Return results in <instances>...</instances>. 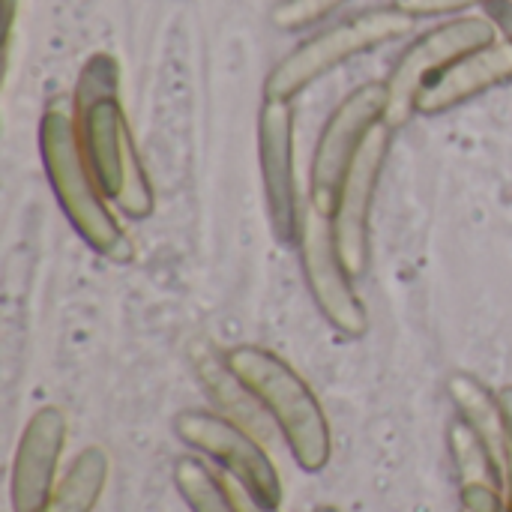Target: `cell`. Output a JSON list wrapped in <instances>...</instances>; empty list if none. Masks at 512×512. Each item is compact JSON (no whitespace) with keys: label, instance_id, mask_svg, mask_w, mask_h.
Here are the masks:
<instances>
[{"label":"cell","instance_id":"6da1fadb","mask_svg":"<svg viewBox=\"0 0 512 512\" xmlns=\"http://www.w3.org/2000/svg\"><path fill=\"white\" fill-rule=\"evenodd\" d=\"M72 102L84 156L105 198L129 219L153 216L156 195L120 105V66L111 54H93L84 63Z\"/></svg>","mask_w":512,"mask_h":512},{"label":"cell","instance_id":"7a4b0ae2","mask_svg":"<svg viewBox=\"0 0 512 512\" xmlns=\"http://www.w3.org/2000/svg\"><path fill=\"white\" fill-rule=\"evenodd\" d=\"M39 156L54 198L78 237L96 255L114 264H129L135 258V246L108 210V198L84 156L75 102L54 99L45 108L39 120Z\"/></svg>","mask_w":512,"mask_h":512},{"label":"cell","instance_id":"3957f363","mask_svg":"<svg viewBox=\"0 0 512 512\" xmlns=\"http://www.w3.org/2000/svg\"><path fill=\"white\" fill-rule=\"evenodd\" d=\"M225 363L282 432L294 462L309 474L324 471L333 456L330 423L318 396L294 366L258 345H237L225 351Z\"/></svg>","mask_w":512,"mask_h":512},{"label":"cell","instance_id":"277c9868","mask_svg":"<svg viewBox=\"0 0 512 512\" xmlns=\"http://www.w3.org/2000/svg\"><path fill=\"white\" fill-rule=\"evenodd\" d=\"M411 27H414V15L402 12L399 6L369 9V12L351 15V18L339 21L336 27H330V30L306 39L303 45H297L270 72V78L264 84V96L291 102L309 84L324 78L330 69L342 66L345 60H351L357 54H366L378 45H387V42L411 33Z\"/></svg>","mask_w":512,"mask_h":512},{"label":"cell","instance_id":"5b68a950","mask_svg":"<svg viewBox=\"0 0 512 512\" xmlns=\"http://www.w3.org/2000/svg\"><path fill=\"white\" fill-rule=\"evenodd\" d=\"M498 27L483 15H468L447 21L429 33H423L393 66L387 87V108L384 123L396 132L417 114V99L429 81H435L444 69L459 63L462 57L489 48L495 42Z\"/></svg>","mask_w":512,"mask_h":512},{"label":"cell","instance_id":"8992f818","mask_svg":"<svg viewBox=\"0 0 512 512\" xmlns=\"http://www.w3.org/2000/svg\"><path fill=\"white\" fill-rule=\"evenodd\" d=\"M174 432L186 447L219 462L225 474L237 480L258 504L276 510L282 507L285 492L279 471L252 432H246L225 414L210 411H180L174 417Z\"/></svg>","mask_w":512,"mask_h":512},{"label":"cell","instance_id":"52a82bcc","mask_svg":"<svg viewBox=\"0 0 512 512\" xmlns=\"http://www.w3.org/2000/svg\"><path fill=\"white\" fill-rule=\"evenodd\" d=\"M387 108V87L384 84H363L354 93H348L336 111L327 117L321 138L315 144L312 171H309V201L315 210L333 216L339 186L345 180V171L360 150L363 138L372 132L375 123L384 120Z\"/></svg>","mask_w":512,"mask_h":512},{"label":"cell","instance_id":"ba28073f","mask_svg":"<svg viewBox=\"0 0 512 512\" xmlns=\"http://www.w3.org/2000/svg\"><path fill=\"white\" fill-rule=\"evenodd\" d=\"M300 264L306 273V285L321 315L333 330L348 339H360L369 327V312L360 294L351 285V273L339 258L333 237V216L306 204L300 222Z\"/></svg>","mask_w":512,"mask_h":512},{"label":"cell","instance_id":"9c48e42d","mask_svg":"<svg viewBox=\"0 0 512 512\" xmlns=\"http://www.w3.org/2000/svg\"><path fill=\"white\" fill-rule=\"evenodd\" d=\"M390 132L393 129L384 120L372 126V132L363 138L339 186L336 213H333V237H336L339 258L351 276H363L369 267L372 204H375V189L381 183V171L387 162Z\"/></svg>","mask_w":512,"mask_h":512},{"label":"cell","instance_id":"30bf717a","mask_svg":"<svg viewBox=\"0 0 512 512\" xmlns=\"http://www.w3.org/2000/svg\"><path fill=\"white\" fill-rule=\"evenodd\" d=\"M258 165L270 231L282 246L300 240V204L294 174V108L282 99H267L258 114Z\"/></svg>","mask_w":512,"mask_h":512},{"label":"cell","instance_id":"8fae6325","mask_svg":"<svg viewBox=\"0 0 512 512\" xmlns=\"http://www.w3.org/2000/svg\"><path fill=\"white\" fill-rule=\"evenodd\" d=\"M66 444V417L60 408H39L18 441L12 462V512H45L54 495V474Z\"/></svg>","mask_w":512,"mask_h":512},{"label":"cell","instance_id":"7c38bea8","mask_svg":"<svg viewBox=\"0 0 512 512\" xmlns=\"http://www.w3.org/2000/svg\"><path fill=\"white\" fill-rule=\"evenodd\" d=\"M507 81H512V45L504 39L462 57L450 69H444L435 81H429L417 99V111L435 117Z\"/></svg>","mask_w":512,"mask_h":512},{"label":"cell","instance_id":"4fadbf2b","mask_svg":"<svg viewBox=\"0 0 512 512\" xmlns=\"http://www.w3.org/2000/svg\"><path fill=\"white\" fill-rule=\"evenodd\" d=\"M450 453L459 474L462 512H507L501 468L465 420L450 426Z\"/></svg>","mask_w":512,"mask_h":512},{"label":"cell","instance_id":"5bb4252c","mask_svg":"<svg viewBox=\"0 0 512 512\" xmlns=\"http://www.w3.org/2000/svg\"><path fill=\"white\" fill-rule=\"evenodd\" d=\"M195 363H198V375L201 384L207 387L210 399L228 414V420H234L237 426H243L246 432H252L258 441L270 438V426L264 420V408L261 402L246 390V384H240V378L228 369L225 357L219 360L216 354H210L207 348L195 351Z\"/></svg>","mask_w":512,"mask_h":512},{"label":"cell","instance_id":"9a60e30c","mask_svg":"<svg viewBox=\"0 0 512 512\" xmlns=\"http://www.w3.org/2000/svg\"><path fill=\"white\" fill-rule=\"evenodd\" d=\"M447 390H450V399L459 408L462 420L480 435V441L495 456L498 468H504V411H501L498 393H492L483 381H477L468 372H456L450 378Z\"/></svg>","mask_w":512,"mask_h":512},{"label":"cell","instance_id":"2e32d148","mask_svg":"<svg viewBox=\"0 0 512 512\" xmlns=\"http://www.w3.org/2000/svg\"><path fill=\"white\" fill-rule=\"evenodd\" d=\"M108 483V456L102 447H87L75 456L57 483L45 512H93Z\"/></svg>","mask_w":512,"mask_h":512},{"label":"cell","instance_id":"e0dca14e","mask_svg":"<svg viewBox=\"0 0 512 512\" xmlns=\"http://www.w3.org/2000/svg\"><path fill=\"white\" fill-rule=\"evenodd\" d=\"M174 486L192 512H240L228 483L192 456L174 462Z\"/></svg>","mask_w":512,"mask_h":512},{"label":"cell","instance_id":"ac0fdd59","mask_svg":"<svg viewBox=\"0 0 512 512\" xmlns=\"http://www.w3.org/2000/svg\"><path fill=\"white\" fill-rule=\"evenodd\" d=\"M345 0H282L273 9V24L279 30H303L321 18H327L330 12H336Z\"/></svg>","mask_w":512,"mask_h":512},{"label":"cell","instance_id":"d6986e66","mask_svg":"<svg viewBox=\"0 0 512 512\" xmlns=\"http://www.w3.org/2000/svg\"><path fill=\"white\" fill-rule=\"evenodd\" d=\"M498 402L504 411V489H507V512H512V387L498 390Z\"/></svg>","mask_w":512,"mask_h":512},{"label":"cell","instance_id":"ffe728a7","mask_svg":"<svg viewBox=\"0 0 512 512\" xmlns=\"http://www.w3.org/2000/svg\"><path fill=\"white\" fill-rule=\"evenodd\" d=\"M489 3V0H396V6L414 18L420 15H447V12H462L468 6Z\"/></svg>","mask_w":512,"mask_h":512},{"label":"cell","instance_id":"44dd1931","mask_svg":"<svg viewBox=\"0 0 512 512\" xmlns=\"http://www.w3.org/2000/svg\"><path fill=\"white\" fill-rule=\"evenodd\" d=\"M486 6V18L504 33V39L512 45V0H489Z\"/></svg>","mask_w":512,"mask_h":512},{"label":"cell","instance_id":"7402d4cb","mask_svg":"<svg viewBox=\"0 0 512 512\" xmlns=\"http://www.w3.org/2000/svg\"><path fill=\"white\" fill-rule=\"evenodd\" d=\"M228 483V489H231V498H234V504H237V510L240 512H279L276 507H264V504H258L237 480H225Z\"/></svg>","mask_w":512,"mask_h":512},{"label":"cell","instance_id":"603a6c76","mask_svg":"<svg viewBox=\"0 0 512 512\" xmlns=\"http://www.w3.org/2000/svg\"><path fill=\"white\" fill-rule=\"evenodd\" d=\"M15 6H18V0H3V9H6V39L12 36V21H15Z\"/></svg>","mask_w":512,"mask_h":512},{"label":"cell","instance_id":"cb8c5ba5","mask_svg":"<svg viewBox=\"0 0 512 512\" xmlns=\"http://www.w3.org/2000/svg\"><path fill=\"white\" fill-rule=\"evenodd\" d=\"M315 512H339V510H336V507H318Z\"/></svg>","mask_w":512,"mask_h":512}]
</instances>
